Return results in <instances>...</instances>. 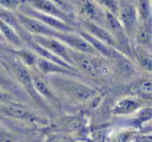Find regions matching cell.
<instances>
[{"label":"cell","instance_id":"cell-13","mask_svg":"<svg viewBox=\"0 0 152 142\" xmlns=\"http://www.w3.org/2000/svg\"><path fill=\"white\" fill-rule=\"evenodd\" d=\"M34 71L39 72L43 76H50V75H69L75 76V77L81 78L83 75L79 73L76 69H71L61 65L56 62L47 60V59L39 57L37 61V67Z\"/></svg>","mask_w":152,"mask_h":142},{"label":"cell","instance_id":"cell-26","mask_svg":"<svg viewBox=\"0 0 152 142\" xmlns=\"http://www.w3.org/2000/svg\"><path fill=\"white\" fill-rule=\"evenodd\" d=\"M24 3V0H0V7L17 12L18 9Z\"/></svg>","mask_w":152,"mask_h":142},{"label":"cell","instance_id":"cell-16","mask_svg":"<svg viewBox=\"0 0 152 142\" xmlns=\"http://www.w3.org/2000/svg\"><path fill=\"white\" fill-rule=\"evenodd\" d=\"M32 78H34V84L38 94L47 103L50 105H57L58 104V98L54 93L52 88L50 87L47 79H45L44 76L41 75L39 72L32 71Z\"/></svg>","mask_w":152,"mask_h":142},{"label":"cell","instance_id":"cell-27","mask_svg":"<svg viewBox=\"0 0 152 142\" xmlns=\"http://www.w3.org/2000/svg\"><path fill=\"white\" fill-rule=\"evenodd\" d=\"M15 100H17L15 96H13L12 94H10L9 92L4 91V90L0 89V105L7 104V103L12 102V101H15Z\"/></svg>","mask_w":152,"mask_h":142},{"label":"cell","instance_id":"cell-20","mask_svg":"<svg viewBox=\"0 0 152 142\" xmlns=\"http://www.w3.org/2000/svg\"><path fill=\"white\" fill-rule=\"evenodd\" d=\"M11 52L13 53L21 62H23L28 69L32 70V71L36 70L37 61H38L39 56L34 51H31L30 49L24 47V48H21V49H13Z\"/></svg>","mask_w":152,"mask_h":142},{"label":"cell","instance_id":"cell-3","mask_svg":"<svg viewBox=\"0 0 152 142\" xmlns=\"http://www.w3.org/2000/svg\"><path fill=\"white\" fill-rule=\"evenodd\" d=\"M73 65L81 75H86L93 79H98L110 73L108 59L101 56L85 54V53L76 52L70 49Z\"/></svg>","mask_w":152,"mask_h":142},{"label":"cell","instance_id":"cell-2","mask_svg":"<svg viewBox=\"0 0 152 142\" xmlns=\"http://www.w3.org/2000/svg\"><path fill=\"white\" fill-rule=\"evenodd\" d=\"M0 61L4 64V67L9 70L12 76L18 82V84L25 91V93L29 98L30 102L34 103V107H37L40 110V112L41 111L43 113L48 112V111L50 112L49 105L39 96L36 88H34L31 70L28 69L23 62H21L12 52L10 55L0 57Z\"/></svg>","mask_w":152,"mask_h":142},{"label":"cell","instance_id":"cell-10","mask_svg":"<svg viewBox=\"0 0 152 142\" xmlns=\"http://www.w3.org/2000/svg\"><path fill=\"white\" fill-rule=\"evenodd\" d=\"M0 89L9 92L10 94L15 96L17 100L21 102L31 103L25 91L22 89V87L18 84L15 78L12 76V74L1 61H0Z\"/></svg>","mask_w":152,"mask_h":142},{"label":"cell","instance_id":"cell-5","mask_svg":"<svg viewBox=\"0 0 152 142\" xmlns=\"http://www.w3.org/2000/svg\"><path fill=\"white\" fill-rule=\"evenodd\" d=\"M17 12L23 14V15L29 16V17L39 20V21H41L42 23H44L45 25L49 26L50 28H52V29L56 30V31H58V32H75V31H77L74 26L66 23V22H64L63 20L53 17V16H49V15H46V14L41 13V12L36 11V9L30 7L29 5H27L26 3H23V4L18 9Z\"/></svg>","mask_w":152,"mask_h":142},{"label":"cell","instance_id":"cell-29","mask_svg":"<svg viewBox=\"0 0 152 142\" xmlns=\"http://www.w3.org/2000/svg\"><path fill=\"white\" fill-rule=\"evenodd\" d=\"M43 142H61V138L57 135H48Z\"/></svg>","mask_w":152,"mask_h":142},{"label":"cell","instance_id":"cell-15","mask_svg":"<svg viewBox=\"0 0 152 142\" xmlns=\"http://www.w3.org/2000/svg\"><path fill=\"white\" fill-rule=\"evenodd\" d=\"M143 107L142 100L135 96H125L117 101L112 108V114L114 116H128L135 114Z\"/></svg>","mask_w":152,"mask_h":142},{"label":"cell","instance_id":"cell-1","mask_svg":"<svg viewBox=\"0 0 152 142\" xmlns=\"http://www.w3.org/2000/svg\"><path fill=\"white\" fill-rule=\"evenodd\" d=\"M47 81L56 96L71 104L81 105L99 99L100 93L96 88L75 76L50 75L47 76Z\"/></svg>","mask_w":152,"mask_h":142},{"label":"cell","instance_id":"cell-17","mask_svg":"<svg viewBox=\"0 0 152 142\" xmlns=\"http://www.w3.org/2000/svg\"><path fill=\"white\" fill-rule=\"evenodd\" d=\"M81 27H83V30L87 31L88 33H90L92 36H94V38H96L97 40L103 42L104 44L113 47V48H115L116 50H118V49H117L118 47H117L116 40H115V38L113 36V34L110 33L104 26L81 20Z\"/></svg>","mask_w":152,"mask_h":142},{"label":"cell","instance_id":"cell-7","mask_svg":"<svg viewBox=\"0 0 152 142\" xmlns=\"http://www.w3.org/2000/svg\"><path fill=\"white\" fill-rule=\"evenodd\" d=\"M105 13L95 0H80L77 7V14L81 20L101 26L105 25Z\"/></svg>","mask_w":152,"mask_h":142},{"label":"cell","instance_id":"cell-25","mask_svg":"<svg viewBox=\"0 0 152 142\" xmlns=\"http://www.w3.org/2000/svg\"><path fill=\"white\" fill-rule=\"evenodd\" d=\"M17 134L0 122V142H16Z\"/></svg>","mask_w":152,"mask_h":142},{"label":"cell","instance_id":"cell-6","mask_svg":"<svg viewBox=\"0 0 152 142\" xmlns=\"http://www.w3.org/2000/svg\"><path fill=\"white\" fill-rule=\"evenodd\" d=\"M118 19L120 20L126 33L133 43L135 32L139 26V16H137L135 3H131L128 0H120Z\"/></svg>","mask_w":152,"mask_h":142},{"label":"cell","instance_id":"cell-19","mask_svg":"<svg viewBox=\"0 0 152 142\" xmlns=\"http://www.w3.org/2000/svg\"><path fill=\"white\" fill-rule=\"evenodd\" d=\"M0 33L3 36L5 43L12 46L14 49H21L25 47V44L19 36V34L1 19H0Z\"/></svg>","mask_w":152,"mask_h":142},{"label":"cell","instance_id":"cell-9","mask_svg":"<svg viewBox=\"0 0 152 142\" xmlns=\"http://www.w3.org/2000/svg\"><path fill=\"white\" fill-rule=\"evenodd\" d=\"M56 38L64 43L68 48L71 50H74L76 52L85 53V54L95 55L100 56L95 49L92 47V45L86 40L85 38L78 33V31L75 32H58L56 36Z\"/></svg>","mask_w":152,"mask_h":142},{"label":"cell","instance_id":"cell-18","mask_svg":"<svg viewBox=\"0 0 152 142\" xmlns=\"http://www.w3.org/2000/svg\"><path fill=\"white\" fill-rule=\"evenodd\" d=\"M133 96L144 101H152V77H145L137 80L131 86Z\"/></svg>","mask_w":152,"mask_h":142},{"label":"cell","instance_id":"cell-31","mask_svg":"<svg viewBox=\"0 0 152 142\" xmlns=\"http://www.w3.org/2000/svg\"><path fill=\"white\" fill-rule=\"evenodd\" d=\"M151 1H152V0H151Z\"/></svg>","mask_w":152,"mask_h":142},{"label":"cell","instance_id":"cell-8","mask_svg":"<svg viewBox=\"0 0 152 142\" xmlns=\"http://www.w3.org/2000/svg\"><path fill=\"white\" fill-rule=\"evenodd\" d=\"M24 3L29 5L36 11L58 18V19L63 20L64 22L75 27V22H74L73 18L71 17V15L64 12L58 5L53 2L52 0H24Z\"/></svg>","mask_w":152,"mask_h":142},{"label":"cell","instance_id":"cell-11","mask_svg":"<svg viewBox=\"0 0 152 142\" xmlns=\"http://www.w3.org/2000/svg\"><path fill=\"white\" fill-rule=\"evenodd\" d=\"M34 42L38 43L45 49L50 51L54 55L58 56L61 59L69 63L70 65L74 67L72 62L71 56H70V48H68L61 41L56 38H48V36H31Z\"/></svg>","mask_w":152,"mask_h":142},{"label":"cell","instance_id":"cell-23","mask_svg":"<svg viewBox=\"0 0 152 142\" xmlns=\"http://www.w3.org/2000/svg\"><path fill=\"white\" fill-rule=\"evenodd\" d=\"M139 23H152V1L135 0Z\"/></svg>","mask_w":152,"mask_h":142},{"label":"cell","instance_id":"cell-14","mask_svg":"<svg viewBox=\"0 0 152 142\" xmlns=\"http://www.w3.org/2000/svg\"><path fill=\"white\" fill-rule=\"evenodd\" d=\"M78 33L80 34L83 38H85L86 40L92 45V47L95 49L96 52H97L100 56L108 59L110 61H116V60H118V59L122 58L123 56H125V55H123L122 53H120L115 48L104 44L103 42H101V41L97 40L96 38L92 36L91 34L88 33L85 30H83V29L78 30Z\"/></svg>","mask_w":152,"mask_h":142},{"label":"cell","instance_id":"cell-4","mask_svg":"<svg viewBox=\"0 0 152 142\" xmlns=\"http://www.w3.org/2000/svg\"><path fill=\"white\" fill-rule=\"evenodd\" d=\"M0 116L20 120L32 125H46L47 120L43 114L39 113L28 103L21 101H12L7 104L0 105Z\"/></svg>","mask_w":152,"mask_h":142},{"label":"cell","instance_id":"cell-24","mask_svg":"<svg viewBox=\"0 0 152 142\" xmlns=\"http://www.w3.org/2000/svg\"><path fill=\"white\" fill-rule=\"evenodd\" d=\"M95 1L105 12H108L118 17L119 9H120V0H95Z\"/></svg>","mask_w":152,"mask_h":142},{"label":"cell","instance_id":"cell-21","mask_svg":"<svg viewBox=\"0 0 152 142\" xmlns=\"http://www.w3.org/2000/svg\"><path fill=\"white\" fill-rule=\"evenodd\" d=\"M133 59L139 65L152 75V53L133 45Z\"/></svg>","mask_w":152,"mask_h":142},{"label":"cell","instance_id":"cell-28","mask_svg":"<svg viewBox=\"0 0 152 142\" xmlns=\"http://www.w3.org/2000/svg\"><path fill=\"white\" fill-rule=\"evenodd\" d=\"M140 134L144 136H152V120L149 121L148 123L144 125L141 129L139 130Z\"/></svg>","mask_w":152,"mask_h":142},{"label":"cell","instance_id":"cell-22","mask_svg":"<svg viewBox=\"0 0 152 142\" xmlns=\"http://www.w3.org/2000/svg\"><path fill=\"white\" fill-rule=\"evenodd\" d=\"M140 132L132 127H124L116 130L110 136L112 142H133Z\"/></svg>","mask_w":152,"mask_h":142},{"label":"cell","instance_id":"cell-12","mask_svg":"<svg viewBox=\"0 0 152 142\" xmlns=\"http://www.w3.org/2000/svg\"><path fill=\"white\" fill-rule=\"evenodd\" d=\"M17 17L19 19L23 28L31 36H48V38H56L58 31L52 29L49 26L45 25L39 20L31 18L29 16L23 15V14L16 12Z\"/></svg>","mask_w":152,"mask_h":142},{"label":"cell","instance_id":"cell-30","mask_svg":"<svg viewBox=\"0 0 152 142\" xmlns=\"http://www.w3.org/2000/svg\"><path fill=\"white\" fill-rule=\"evenodd\" d=\"M4 43H5L4 38H3V36H1V33H0V44H4Z\"/></svg>","mask_w":152,"mask_h":142}]
</instances>
